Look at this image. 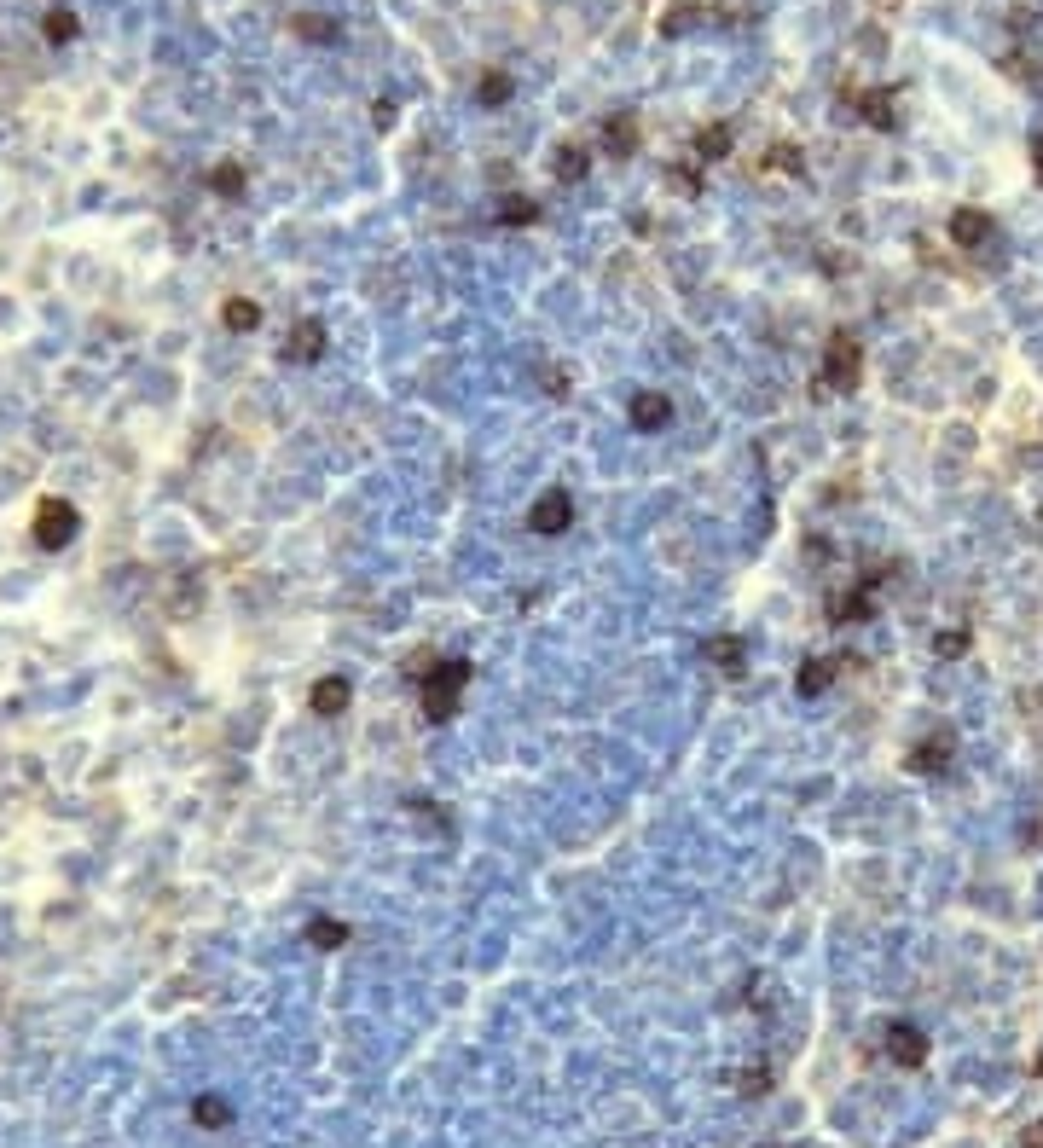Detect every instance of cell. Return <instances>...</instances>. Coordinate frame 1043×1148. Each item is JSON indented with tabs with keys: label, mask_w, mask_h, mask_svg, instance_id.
<instances>
[{
	"label": "cell",
	"mask_w": 1043,
	"mask_h": 1148,
	"mask_svg": "<svg viewBox=\"0 0 1043 1148\" xmlns=\"http://www.w3.org/2000/svg\"><path fill=\"white\" fill-rule=\"evenodd\" d=\"M464 685H470V661H435L429 673H423V720H452L459 713V697H464Z\"/></svg>",
	"instance_id": "6da1fadb"
},
{
	"label": "cell",
	"mask_w": 1043,
	"mask_h": 1148,
	"mask_svg": "<svg viewBox=\"0 0 1043 1148\" xmlns=\"http://www.w3.org/2000/svg\"><path fill=\"white\" fill-rule=\"evenodd\" d=\"M76 539V505H64V500H47L35 511V546H47V551H58V546H70Z\"/></svg>",
	"instance_id": "7a4b0ae2"
},
{
	"label": "cell",
	"mask_w": 1043,
	"mask_h": 1148,
	"mask_svg": "<svg viewBox=\"0 0 1043 1148\" xmlns=\"http://www.w3.org/2000/svg\"><path fill=\"white\" fill-rule=\"evenodd\" d=\"M569 523H574V500H569L562 488L539 493V500H534V511H528V528H534V534H562Z\"/></svg>",
	"instance_id": "3957f363"
},
{
	"label": "cell",
	"mask_w": 1043,
	"mask_h": 1148,
	"mask_svg": "<svg viewBox=\"0 0 1043 1148\" xmlns=\"http://www.w3.org/2000/svg\"><path fill=\"white\" fill-rule=\"evenodd\" d=\"M823 389H853L858 383V342L853 337H829V365H823V377H817Z\"/></svg>",
	"instance_id": "277c9868"
},
{
	"label": "cell",
	"mask_w": 1043,
	"mask_h": 1148,
	"mask_svg": "<svg viewBox=\"0 0 1043 1148\" xmlns=\"http://www.w3.org/2000/svg\"><path fill=\"white\" fill-rule=\"evenodd\" d=\"M672 418V401L661 395V389H644V395H632V424L638 429H661Z\"/></svg>",
	"instance_id": "5b68a950"
},
{
	"label": "cell",
	"mask_w": 1043,
	"mask_h": 1148,
	"mask_svg": "<svg viewBox=\"0 0 1043 1148\" xmlns=\"http://www.w3.org/2000/svg\"><path fill=\"white\" fill-rule=\"evenodd\" d=\"M876 586H881V574H864L858 586H853V592H846V598L835 603V615H841V621H864L869 610H876Z\"/></svg>",
	"instance_id": "8992f818"
},
{
	"label": "cell",
	"mask_w": 1043,
	"mask_h": 1148,
	"mask_svg": "<svg viewBox=\"0 0 1043 1148\" xmlns=\"http://www.w3.org/2000/svg\"><path fill=\"white\" fill-rule=\"evenodd\" d=\"M285 354H290V360H319V354H325V325H319V319H301L296 331H290V342H285Z\"/></svg>",
	"instance_id": "52a82bcc"
},
{
	"label": "cell",
	"mask_w": 1043,
	"mask_h": 1148,
	"mask_svg": "<svg viewBox=\"0 0 1043 1148\" xmlns=\"http://www.w3.org/2000/svg\"><path fill=\"white\" fill-rule=\"evenodd\" d=\"M986 232H991V221H986V209H956L951 215V238L963 250H974V244H986Z\"/></svg>",
	"instance_id": "ba28073f"
},
{
	"label": "cell",
	"mask_w": 1043,
	"mask_h": 1148,
	"mask_svg": "<svg viewBox=\"0 0 1043 1148\" xmlns=\"http://www.w3.org/2000/svg\"><path fill=\"white\" fill-rule=\"evenodd\" d=\"M348 697H354V690H348V679H319L313 685V713H325V720H337V713L348 708Z\"/></svg>",
	"instance_id": "9c48e42d"
},
{
	"label": "cell",
	"mask_w": 1043,
	"mask_h": 1148,
	"mask_svg": "<svg viewBox=\"0 0 1043 1148\" xmlns=\"http://www.w3.org/2000/svg\"><path fill=\"white\" fill-rule=\"evenodd\" d=\"M887 1050H893V1055L904 1061V1068H916V1061L927 1055V1044H922V1032H916V1027H893V1032H887Z\"/></svg>",
	"instance_id": "30bf717a"
},
{
	"label": "cell",
	"mask_w": 1043,
	"mask_h": 1148,
	"mask_svg": "<svg viewBox=\"0 0 1043 1148\" xmlns=\"http://www.w3.org/2000/svg\"><path fill=\"white\" fill-rule=\"evenodd\" d=\"M945 754H951V743H945V736H927V743H916V754H910V766H916V772H939V766H945Z\"/></svg>",
	"instance_id": "8fae6325"
},
{
	"label": "cell",
	"mask_w": 1043,
	"mask_h": 1148,
	"mask_svg": "<svg viewBox=\"0 0 1043 1148\" xmlns=\"http://www.w3.org/2000/svg\"><path fill=\"white\" fill-rule=\"evenodd\" d=\"M841 661H806V673H800V697H817V690H829Z\"/></svg>",
	"instance_id": "7c38bea8"
},
{
	"label": "cell",
	"mask_w": 1043,
	"mask_h": 1148,
	"mask_svg": "<svg viewBox=\"0 0 1043 1148\" xmlns=\"http://www.w3.org/2000/svg\"><path fill=\"white\" fill-rule=\"evenodd\" d=\"M308 940H313L319 951H337V945L348 940V928H342V922H331V917H319V922L308 928Z\"/></svg>",
	"instance_id": "4fadbf2b"
},
{
	"label": "cell",
	"mask_w": 1043,
	"mask_h": 1148,
	"mask_svg": "<svg viewBox=\"0 0 1043 1148\" xmlns=\"http://www.w3.org/2000/svg\"><path fill=\"white\" fill-rule=\"evenodd\" d=\"M255 319H261L255 302H244V296H232V302H227V325H232V331H250Z\"/></svg>",
	"instance_id": "5bb4252c"
},
{
	"label": "cell",
	"mask_w": 1043,
	"mask_h": 1148,
	"mask_svg": "<svg viewBox=\"0 0 1043 1148\" xmlns=\"http://www.w3.org/2000/svg\"><path fill=\"white\" fill-rule=\"evenodd\" d=\"M864 111H869V122H876V128H893V117H899V111H893V93H869Z\"/></svg>",
	"instance_id": "9a60e30c"
},
{
	"label": "cell",
	"mask_w": 1043,
	"mask_h": 1148,
	"mask_svg": "<svg viewBox=\"0 0 1043 1148\" xmlns=\"http://www.w3.org/2000/svg\"><path fill=\"white\" fill-rule=\"evenodd\" d=\"M632 145H638V128H632V122H626V117L608 122V151H632Z\"/></svg>",
	"instance_id": "2e32d148"
},
{
	"label": "cell",
	"mask_w": 1043,
	"mask_h": 1148,
	"mask_svg": "<svg viewBox=\"0 0 1043 1148\" xmlns=\"http://www.w3.org/2000/svg\"><path fill=\"white\" fill-rule=\"evenodd\" d=\"M725 145H730V128H707V134L695 140V151H702V163H707V157H719Z\"/></svg>",
	"instance_id": "e0dca14e"
},
{
	"label": "cell",
	"mask_w": 1043,
	"mask_h": 1148,
	"mask_svg": "<svg viewBox=\"0 0 1043 1148\" xmlns=\"http://www.w3.org/2000/svg\"><path fill=\"white\" fill-rule=\"evenodd\" d=\"M707 649H713V661H725L730 673H736V661H742V644H736V638H713Z\"/></svg>",
	"instance_id": "ac0fdd59"
},
{
	"label": "cell",
	"mask_w": 1043,
	"mask_h": 1148,
	"mask_svg": "<svg viewBox=\"0 0 1043 1148\" xmlns=\"http://www.w3.org/2000/svg\"><path fill=\"white\" fill-rule=\"evenodd\" d=\"M557 175H562V180H580V175H585V151H562Z\"/></svg>",
	"instance_id": "d6986e66"
},
{
	"label": "cell",
	"mask_w": 1043,
	"mask_h": 1148,
	"mask_svg": "<svg viewBox=\"0 0 1043 1148\" xmlns=\"http://www.w3.org/2000/svg\"><path fill=\"white\" fill-rule=\"evenodd\" d=\"M238 186H244V168H232V163L215 168V191H238Z\"/></svg>",
	"instance_id": "ffe728a7"
},
{
	"label": "cell",
	"mask_w": 1043,
	"mask_h": 1148,
	"mask_svg": "<svg viewBox=\"0 0 1043 1148\" xmlns=\"http://www.w3.org/2000/svg\"><path fill=\"white\" fill-rule=\"evenodd\" d=\"M963 649H968V633H963V626H956V633H945V638H939V656H963Z\"/></svg>",
	"instance_id": "44dd1931"
},
{
	"label": "cell",
	"mask_w": 1043,
	"mask_h": 1148,
	"mask_svg": "<svg viewBox=\"0 0 1043 1148\" xmlns=\"http://www.w3.org/2000/svg\"><path fill=\"white\" fill-rule=\"evenodd\" d=\"M47 35H53V41H70V35H76V24H70V18H64V12H53V24H47Z\"/></svg>",
	"instance_id": "7402d4cb"
},
{
	"label": "cell",
	"mask_w": 1043,
	"mask_h": 1148,
	"mask_svg": "<svg viewBox=\"0 0 1043 1148\" xmlns=\"http://www.w3.org/2000/svg\"><path fill=\"white\" fill-rule=\"evenodd\" d=\"M505 221H534V204H528V198H510V209H505Z\"/></svg>",
	"instance_id": "603a6c76"
},
{
	"label": "cell",
	"mask_w": 1043,
	"mask_h": 1148,
	"mask_svg": "<svg viewBox=\"0 0 1043 1148\" xmlns=\"http://www.w3.org/2000/svg\"><path fill=\"white\" fill-rule=\"evenodd\" d=\"M482 99H505V76H487V81H482Z\"/></svg>",
	"instance_id": "cb8c5ba5"
},
{
	"label": "cell",
	"mask_w": 1043,
	"mask_h": 1148,
	"mask_svg": "<svg viewBox=\"0 0 1043 1148\" xmlns=\"http://www.w3.org/2000/svg\"><path fill=\"white\" fill-rule=\"evenodd\" d=\"M1032 163H1037V168H1043V134H1037V140H1032Z\"/></svg>",
	"instance_id": "d4e9b609"
}]
</instances>
